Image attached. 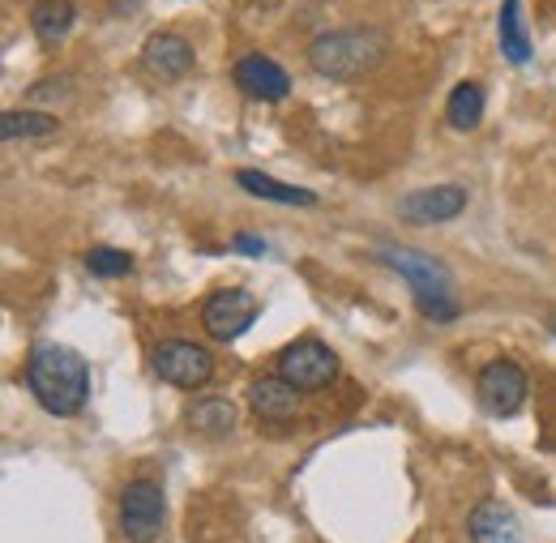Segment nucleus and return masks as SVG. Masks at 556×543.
<instances>
[{
    "instance_id": "1",
    "label": "nucleus",
    "mask_w": 556,
    "mask_h": 543,
    "mask_svg": "<svg viewBox=\"0 0 556 543\" xmlns=\"http://www.w3.org/2000/svg\"><path fill=\"white\" fill-rule=\"evenodd\" d=\"M26 390L48 415L73 419L90 403V364L65 342H43L26 359Z\"/></svg>"
},
{
    "instance_id": "2",
    "label": "nucleus",
    "mask_w": 556,
    "mask_h": 543,
    "mask_svg": "<svg viewBox=\"0 0 556 543\" xmlns=\"http://www.w3.org/2000/svg\"><path fill=\"white\" fill-rule=\"evenodd\" d=\"M390 56V39L377 26H339V30H321L308 43V65L317 77L330 81H351L364 77L372 68L386 65Z\"/></svg>"
},
{
    "instance_id": "3",
    "label": "nucleus",
    "mask_w": 556,
    "mask_h": 543,
    "mask_svg": "<svg viewBox=\"0 0 556 543\" xmlns=\"http://www.w3.org/2000/svg\"><path fill=\"white\" fill-rule=\"evenodd\" d=\"M372 257L386 262L390 270L416 291L419 313H424L428 321H454V317H458L454 282H450V270H445L441 262H432L428 253H416V249H399V244H377Z\"/></svg>"
},
{
    "instance_id": "4",
    "label": "nucleus",
    "mask_w": 556,
    "mask_h": 543,
    "mask_svg": "<svg viewBox=\"0 0 556 543\" xmlns=\"http://www.w3.org/2000/svg\"><path fill=\"white\" fill-rule=\"evenodd\" d=\"M278 377L287 386H295L300 394L326 390L339 377V355L321 339H295L291 346L278 351Z\"/></svg>"
},
{
    "instance_id": "5",
    "label": "nucleus",
    "mask_w": 556,
    "mask_h": 543,
    "mask_svg": "<svg viewBox=\"0 0 556 543\" xmlns=\"http://www.w3.org/2000/svg\"><path fill=\"white\" fill-rule=\"evenodd\" d=\"M150 364H154V377L167 381V386H176V390H202V386H210V377H214V355H210L206 346H198V342L189 339L159 342L154 355H150Z\"/></svg>"
},
{
    "instance_id": "6",
    "label": "nucleus",
    "mask_w": 556,
    "mask_h": 543,
    "mask_svg": "<svg viewBox=\"0 0 556 543\" xmlns=\"http://www.w3.org/2000/svg\"><path fill=\"white\" fill-rule=\"evenodd\" d=\"M167 527V496L159 483L150 479H134L121 492V531L129 543H159Z\"/></svg>"
},
{
    "instance_id": "7",
    "label": "nucleus",
    "mask_w": 556,
    "mask_h": 543,
    "mask_svg": "<svg viewBox=\"0 0 556 543\" xmlns=\"http://www.w3.org/2000/svg\"><path fill=\"white\" fill-rule=\"evenodd\" d=\"M257 313H262V304H257L253 291H244V287H223V291H214L206 304H202V326H206L210 339L236 342L244 330H253Z\"/></svg>"
},
{
    "instance_id": "8",
    "label": "nucleus",
    "mask_w": 556,
    "mask_h": 543,
    "mask_svg": "<svg viewBox=\"0 0 556 543\" xmlns=\"http://www.w3.org/2000/svg\"><path fill=\"white\" fill-rule=\"evenodd\" d=\"M476 399L496 419L518 415L522 403H527V372H522V364H514V359H492V364H484L480 368V381H476Z\"/></svg>"
},
{
    "instance_id": "9",
    "label": "nucleus",
    "mask_w": 556,
    "mask_h": 543,
    "mask_svg": "<svg viewBox=\"0 0 556 543\" xmlns=\"http://www.w3.org/2000/svg\"><path fill=\"white\" fill-rule=\"evenodd\" d=\"M471 202V193L463 185H432V189H416L399 202V218L403 223H416V227H428V223H450L458 218Z\"/></svg>"
},
{
    "instance_id": "10",
    "label": "nucleus",
    "mask_w": 556,
    "mask_h": 543,
    "mask_svg": "<svg viewBox=\"0 0 556 543\" xmlns=\"http://www.w3.org/2000/svg\"><path fill=\"white\" fill-rule=\"evenodd\" d=\"M198 65V56H193V43L185 39V35H172V30H159V35H150L146 43H141V68L154 77V81H180V77H189Z\"/></svg>"
},
{
    "instance_id": "11",
    "label": "nucleus",
    "mask_w": 556,
    "mask_h": 543,
    "mask_svg": "<svg viewBox=\"0 0 556 543\" xmlns=\"http://www.w3.org/2000/svg\"><path fill=\"white\" fill-rule=\"evenodd\" d=\"M231 77H236L240 94H249L257 103H282L291 94L287 68L278 65V61H270V56H262V52H244L236 61V68H231Z\"/></svg>"
},
{
    "instance_id": "12",
    "label": "nucleus",
    "mask_w": 556,
    "mask_h": 543,
    "mask_svg": "<svg viewBox=\"0 0 556 543\" xmlns=\"http://www.w3.org/2000/svg\"><path fill=\"white\" fill-rule=\"evenodd\" d=\"M467 535H471V543H522V522H518V514L509 505L484 501V505L471 509Z\"/></svg>"
},
{
    "instance_id": "13",
    "label": "nucleus",
    "mask_w": 556,
    "mask_h": 543,
    "mask_svg": "<svg viewBox=\"0 0 556 543\" xmlns=\"http://www.w3.org/2000/svg\"><path fill=\"white\" fill-rule=\"evenodd\" d=\"M249 411H253L257 419L282 424V419H291V415L300 411V390L287 386L282 377H262V381L249 386Z\"/></svg>"
},
{
    "instance_id": "14",
    "label": "nucleus",
    "mask_w": 556,
    "mask_h": 543,
    "mask_svg": "<svg viewBox=\"0 0 556 543\" xmlns=\"http://www.w3.org/2000/svg\"><path fill=\"white\" fill-rule=\"evenodd\" d=\"M30 30L39 39V48H61L73 30V0H35L30 9Z\"/></svg>"
},
{
    "instance_id": "15",
    "label": "nucleus",
    "mask_w": 556,
    "mask_h": 543,
    "mask_svg": "<svg viewBox=\"0 0 556 543\" xmlns=\"http://www.w3.org/2000/svg\"><path fill=\"white\" fill-rule=\"evenodd\" d=\"M236 185L244 189V193H253V198H262V202H275V205H317V193L313 189H295V185H282L275 176H266V172H236Z\"/></svg>"
},
{
    "instance_id": "16",
    "label": "nucleus",
    "mask_w": 556,
    "mask_h": 543,
    "mask_svg": "<svg viewBox=\"0 0 556 543\" xmlns=\"http://www.w3.org/2000/svg\"><path fill=\"white\" fill-rule=\"evenodd\" d=\"M496 39H501V56L509 65H527L531 61V39L522 30V0H505L501 17H496Z\"/></svg>"
},
{
    "instance_id": "17",
    "label": "nucleus",
    "mask_w": 556,
    "mask_h": 543,
    "mask_svg": "<svg viewBox=\"0 0 556 543\" xmlns=\"http://www.w3.org/2000/svg\"><path fill=\"white\" fill-rule=\"evenodd\" d=\"M445 121H450V129L471 134L484 121V86L480 81H458L450 103H445Z\"/></svg>"
},
{
    "instance_id": "18",
    "label": "nucleus",
    "mask_w": 556,
    "mask_h": 543,
    "mask_svg": "<svg viewBox=\"0 0 556 543\" xmlns=\"http://www.w3.org/2000/svg\"><path fill=\"white\" fill-rule=\"evenodd\" d=\"M185 424L198 432V437H227L236 428V403L231 399H198Z\"/></svg>"
},
{
    "instance_id": "19",
    "label": "nucleus",
    "mask_w": 556,
    "mask_h": 543,
    "mask_svg": "<svg viewBox=\"0 0 556 543\" xmlns=\"http://www.w3.org/2000/svg\"><path fill=\"white\" fill-rule=\"evenodd\" d=\"M61 134V121L48 112H4L0 116V137L17 141V137H52Z\"/></svg>"
},
{
    "instance_id": "20",
    "label": "nucleus",
    "mask_w": 556,
    "mask_h": 543,
    "mask_svg": "<svg viewBox=\"0 0 556 543\" xmlns=\"http://www.w3.org/2000/svg\"><path fill=\"white\" fill-rule=\"evenodd\" d=\"M86 270L94 278H121V274H134V257L125 249H108V244H94L86 253Z\"/></svg>"
},
{
    "instance_id": "21",
    "label": "nucleus",
    "mask_w": 556,
    "mask_h": 543,
    "mask_svg": "<svg viewBox=\"0 0 556 543\" xmlns=\"http://www.w3.org/2000/svg\"><path fill=\"white\" fill-rule=\"evenodd\" d=\"M231 249H236V253H249V257H266V253H270V244H266L262 236H253V231H236V236H231Z\"/></svg>"
},
{
    "instance_id": "22",
    "label": "nucleus",
    "mask_w": 556,
    "mask_h": 543,
    "mask_svg": "<svg viewBox=\"0 0 556 543\" xmlns=\"http://www.w3.org/2000/svg\"><path fill=\"white\" fill-rule=\"evenodd\" d=\"M70 90V81L61 77V81H39V86H30V99H43V94H65Z\"/></svg>"
},
{
    "instance_id": "23",
    "label": "nucleus",
    "mask_w": 556,
    "mask_h": 543,
    "mask_svg": "<svg viewBox=\"0 0 556 543\" xmlns=\"http://www.w3.org/2000/svg\"><path fill=\"white\" fill-rule=\"evenodd\" d=\"M548 326H553V330H556V313H553V317H548Z\"/></svg>"
}]
</instances>
